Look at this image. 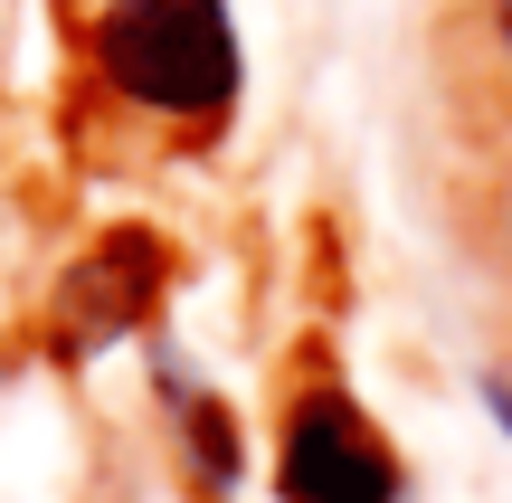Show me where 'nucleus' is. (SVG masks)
<instances>
[{
	"label": "nucleus",
	"mask_w": 512,
	"mask_h": 503,
	"mask_svg": "<svg viewBox=\"0 0 512 503\" xmlns=\"http://www.w3.org/2000/svg\"><path fill=\"white\" fill-rule=\"evenodd\" d=\"M86 57L133 114H162V124H219L247 76L228 0H105Z\"/></svg>",
	"instance_id": "nucleus-1"
},
{
	"label": "nucleus",
	"mask_w": 512,
	"mask_h": 503,
	"mask_svg": "<svg viewBox=\"0 0 512 503\" xmlns=\"http://www.w3.org/2000/svg\"><path fill=\"white\" fill-rule=\"evenodd\" d=\"M275 494L285 503H399L408 466L351 390H304L275 428Z\"/></svg>",
	"instance_id": "nucleus-2"
},
{
	"label": "nucleus",
	"mask_w": 512,
	"mask_h": 503,
	"mask_svg": "<svg viewBox=\"0 0 512 503\" xmlns=\"http://www.w3.org/2000/svg\"><path fill=\"white\" fill-rule=\"evenodd\" d=\"M162 285H171V247L152 238V228H105V238L67 266V285H57V333H67V352H105V342L143 333Z\"/></svg>",
	"instance_id": "nucleus-3"
},
{
	"label": "nucleus",
	"mask_w": 512,
	"mask_h": 503,
	"mask_svg": "<svg viewBox=\"0 0 512 503\" xmlns=\"http://www.w3.org/2000/svg\"><path fill=\"white\" fill-rule=\"evenodd\" d=\"M162 390L190 409V456H200V475H219V485H228V475H238V418L209 409V399H190V380H181V371H162Z\"/></svg>",
	"instance_id": "nucleus-4"
},
{
	"label": "nucleus",
	"mask_w": 512,
	"mask_h": 503,
	"mask_svg": "<svg viewBox=\"0 0 512 503\" xmlns=\"http://www.w3.org/2000/svg\"><path fill=\"white\" fill-rule=\"evenodd\" d=\"M484 418L512 437V380H503V371H484Z\"/></svg>",
	"instance_id": "nucleus-5"
},
{
	"label": "nucleus",
	"mask_w": 512,
	"mask_h": 503,
	"mask_svg": "<svg viewBox=\"0 0 512 503\" xmlns=\"http://www.w3.org/2000/svg\"><path fill=\"white\" fill-rule=\"evenodd\" d=\"M484 19H494V48H503V67H512V0H484Z\"/></svg>",
	"instance_id": "nucleus-6"
}]
</instances>
